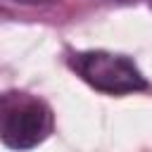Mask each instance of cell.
<instances>
[{
	"mask_svg": "<svg viewBox=\"0 0 152 152\" xmlns=\"http://www.w3.org/2000/svg\"><path fill=\"white\" fill-rule=\"evenodd\" d=\"M52 109L38 95L26 90H7L0 95V142L24 152L38 147L52 133Z\"/></svg>",
	"mask_w": 152,
	"mask_h": 152,
	"instance_id": "6da1fadb",
	"label": "cell"
},
{
	"mask_svg": "<svg viewBox=\"0 0 152 152\" xmlns=\"http://www.w3.org/2000/svg\"><path fill=\"white\" fill-rule=\"evenodd\" d=\"M69 66L90 88L104 95H128L147 88L140 69L126 57L107 50H83L69 55Z\"/></svg>",
	"mask_w": 152,
	"mask_h": 152,
	"instance_id": "7a4b0ae2",
	"label": "cell"
},
{
	"mask_svg": "<svg viewBox=\"0 0 152 152\" xmlns=\"http://www.w3.org/2000/svg\"><path fill=\"white\" fill-rule=\"evenodd\" d=\"M17 2H26V5H48V2H55V0H17Z\"/></svg>",
	"mask_w": 152,
	"mask_h": 152,
	"instance_id": "3957f363",
	"label": "cell"
}]
</instances>
